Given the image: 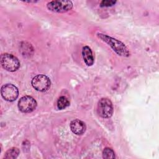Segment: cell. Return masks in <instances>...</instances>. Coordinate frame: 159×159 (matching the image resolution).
I'll return each instance as SVG.
<instances>
[{
	"mask_svg": "<svg viewBox=\"0 0 159 159\" xmlns=\"http://www.w3.org/2000/svg\"><path fill=\"white\" fill-rule=\"evenodd\" d=\"M97 36L101 40L107 43L117 55L125 57H127L130 55V52L128 48L125 44L120 40L101 33H98Z\"/></svg>",
	"mask_w": 159,
	"mask_h": 159,
	"instance_id": "obj_1",
	"label": "cell"
},
{
	"mask_svg": "<svg viewBox=\"0 0 159 159\" xmlns=\"http://www.w3.org/2000/svg\"><path fill=\"white\" fill-rule=\"evenodd\" d=\"M1 64L4 69L10 72L16 71L20 67V62L17 58L9 53L1 55Z\"/></svg>",
	"mask_w": 159,
	"mask_h": 159,
	"instance_id": "obj_2",
	"label": "cell"
},
{
	"mask_svg": "<svg viewBox=\"0 0 159 159\" xmlns=\"http://www.w3.org/2000/svg\"><path fill=\"white\" fill-rule=\"evenodd\" d=\"M47 7L50 11L63 13L71 10L73 3L71 1H52L47 3Z\"/></svg>",
	"mask_w": 159,
	"mask_h": 159,
	"instance_id": "obj_3",
	"label": "cell"
},
{
	"mask_svg": "<svg viewBox=\"0 0 159 159\" xmlns=\"http://www.w3.org/2000/svg\"><path fill=\"white\" fill-rule=\"evenodd\" d=\"M32 86L38 91L45 92L51 86L50 78L45 75H38L32 80Z\"/></svg>",
	"mask_w": 159,
	"mask_h": 159,
	"instance_id": "obj_4",
	"label": "cell"
},
{
	"mask_svg": "<svg viewBox=\"0 0 159 159\" xmlns=\"http://www.w3.org/2000/svg\"><path fill=\"white\" fill-rule=\"evenodd\" d=\"M98 114L102 118H109L113 113V106L111 101L107 98H101L98 104Z\"/></svg>",
	"mask_w": 159,
	"mask_h": 159,
	"instance_id": "obj_5",
	"label": "cell"
},
{
	"mask_svg": "<svg viewBox=\"0 0 159 159\" xmlns=\"http://www.w3.org/2000/svg\"><path fill=\"white\" fill-rule=\"evenodd\" d=\"M36 107V101L30 96H25L22 97L18 102V108L24 113L31 112L35 109Z\"/></svg>",
	"mask_w": 159,
	"mask_h": 159,
	"instance_id": "obj_6",
	"label": "cell"
},
{
	"mask_svg": "<svg viewBox=\"0 0 159 159\" xmlns=\"http://www.w3.org/2000/svg\"><path fill=\"white\" fill-rule=\"evenodd\" d=\"M1 93L3 99L9 102L15 101L19 96L17 88L12 84H6L2 86Z\"/></svg>",
	"mask_w": 159,
	"mask_h": 159,
	"instance_id": "obj_7",
	"label": "cell"
},
{
	"mask_svg": "<svg viewBox=\"0 0 159 159\" xmlns=\"http://www.w3.org/2000/svg\"><path fill=\"white\" fill-rule=\"evenodd\" d=\"M71 130L76 135H82L84 133L86 129V124L84 122L80 119H75L70 123Z\"/></svg>",
	"mask_w": 159,
	"mask_h": 159,
	"instance_id": "obj_8",
	"label": "cell"
},
{
	"mask_svg": "<svg viewBox=\"0 0 159 159\" xmlns=\"http://www.w3.org/2000/svg\"><path fill=\"white\" fill-rule=\"evenodd\" d=\"M83 58L87 66H92L94 63V57L91 49L88 46H84L82 50Z\"/></svg>",
	"mask_w": 159,
	"mask_h": 159,
	"instance_id": "obj_9",
	"label": "cell"
},
{
	"mask_svg": "<svg viewBox=\"0 0 159 159\" xmlns=\"http://www.w3.org/2000/svg\"><path fill=\"white\" fill-rule=\"evenodd\" d=\"M19 150L17 147H12L7 150L5 153L4 158L14 159L16 158L19 154Z\"/></svg>",
	"mask_w": 159,
	"mask_h": 159,
	"instance_id": "obj_10",
	"label": "cell"
},
{
	"mask_svg": "<svg viewBox=\"0 0 159 159\" xmlns=\"http://www.w3.org/2000/svg\"><path fill=\"white\" fill-rule=\"evenodd\" d=\"M70 105L68 99L65 96H61L59 98L57 101V107L59 109H64Z\"/></svg>",
	"mask_w": 159,
	"mask_h": 159,
	"instance_id": "obj_11",
	"label": "cell"
},
{
	"mask_svg": "<svg viewBox=\"0 0 159 159\" xmlns=\"http://www.w3.org/2000/svg\"><path fill=\"white\" fill-rule=\"evenodd\" d=\"M102 157L106 159L114 158L115 153L112 149L110 148H105L102 152Z\"/></svg>",
	"mask_w": 159,
	"mask_h": 159,
	"instance_id": "obj_12",
	"label": "cell"
},
{
	"mask_svg": "<svg viewBox=\"0 0 159 159\" xmlns=\"http://www.w3.org/2000/svg\"><path fill=\"white\" fill-rule=\"evenodd\" d=\"M116 3V1H109V0H105L101 1L100 3L101 7H109L114 5Z\"/></svg>",
	"mask_w": 159,
	"mask_h": 159,
	"instance_id": "obj_13",
	"label": "cell"
}]
</instances>
